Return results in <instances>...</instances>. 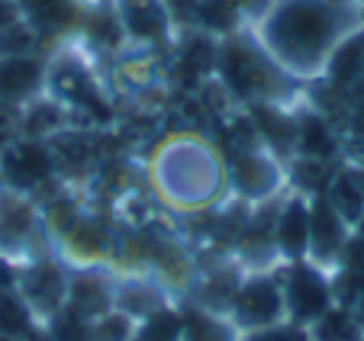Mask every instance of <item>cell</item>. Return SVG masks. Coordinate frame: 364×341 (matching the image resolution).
Listing matches in <instances>:
<instances>
[{"label": "cell", "mask_w": 364, "mask_h": 341, "mask_svg": "<svg viewBox=\"0 0 364 341\" xmlns=\"http://www.w3.org/2000/svg\"><path fill=\"white\" fill-rule=\"evenodd\" d=\"M226 193L245 206H258L287 193V164L264 145L226 158Z\"/></svg>", "instance_id": "cell-4"}, {"label": "cell", "mask_w": 364, "mask_h": 341, "mask_svg": "<svg viewBox=\"0 0 364 341\" xmlns=\"http://www.w3.org/2000/svg\"><path fill=\"white\" fill-rule=\"evenodd\" d=\"M65 306L87 322L113 309V267H68Z\"/></svg>", "instance_id": "cell-13"}, {"label": "cell", "mask_w": 364, "mask_h": 341, "mask_svg": "<svg viewBox=\"0 0 364 341\" xmlns=\"http://www.w3.org/2000/svg\"><path fill=\"white\" fill-rule=\"evenodd\" d=\"M306 332H309V341H358L361 338L355 313L348 306H338V303L332 309H326Z\"/></svg>", "instance_id": "cell-21"}, {"label": "cell", "mask_w": 364, "mask_h": 341, "mask_svg": "<svg viewBox=\"0 0 364 341\" xmlns=\"http://www.w3.org/2000/svg\"><path fill=\"white\" fill-rule=\"evenodd\" d=\"M216 81L232 100L248 103H287L294 94V77L281 68L255 39V33H232L220 39Z\"/></svg>", "instance_id": "cell-3"}, {"label": "cell", "mask_w": 364, "mask_h": 341, "mask_svg": "<svg viewBox=\"0 0 364 341\" xmlns=\"http://www.w3.org/2000/svg\"><path fill=\"white\" fill-rule=\"evenodd\" d=\"M23 20H26V16H23V10H20L16 0H0V33L10 29V26H16V23H23Z\"/></svg>", "instance_id": "cell-28"}, {"label": "cell", "mask_w": 364, "mask_h": 341, "mask_svg": "<svg viewBox=\"0 0 364 341\" xmlns=\"http://www.w3.org/2000/svg\"><path fill=\"white\" fill-rule=\"evenodd\" d=\"M281 290H284V319L300 328H309L326 309L336 306L332 296V277L326 267L313 261L281 264Z\"/></svg>", "instance_id": "cell-5"}, {"label": "cell", "mask_w": 364, "mask_h": 341, "mask_svg": "<svg viewBox=\"0 0 364 341\" xmlns=\"http://www.w3.org/2000/svg\"><path fill=\"white\" fill-rule=\"evenodd\" d=\"M336 151H338L336 126H332V119L326 113H319L313 107L303 109V113H294V155L332 161Z\"/></svg>", "instance_id": "cell-17"}, {"label": "cell", "mask_w": 364, "mask_h": 341, "mask_svg": "<svg viewBox=\"0 0 364 341\" xmlns=\"http://www.w3.org/2000/svg\"><path fill=\"white\" fill-rule=\"evenodd\" d=\"M55 178H58V168L48 142L14 139L10 145L0 148V187L4 190L33 197L42 187H52Z\"/></svg>", "instance_id": "cell-7"}, {"label": "cell", "mask_w": 364, "mask_h": 341, "mask_svg": "<svg viewBox=\"0 0 364 341\" xmlns=\"http://www.w3.org/2000/svg\"><path fill=\"white\" fill-rule=\"evenodd\" d=\"M358 29L355 0H274L255 23V39L294 81L323 75L338 39Z\"/></svg>", "instance_id": "cell-1"}, {"label": "cell", "mask_w": 364, "mask_h": 341, "mask_svg": "<svg viewBox=\"0 0 364 341\" xmlns=\"http://www.w3.org/2000/svg\"><path fill=\"white\" fill-rule=\"evenodd\" d=\"M132 328H136V319H129V315L119 313V309H107L103 315L87 322L90 341H129Z\"/></svg>", "instance_id": "cell-23"}, {"label": "cell", "mask_w": 364, "mask_h": 341, "mask_svg": "<svg viewBox=\"0 0 364 341\" xmlns=\"http://www.w3.org/2000/svg\"><path fill=\"white\" fill-rule=\"evenodd\" d=\"M36 325H39V319L20 296V290H0V332L14 335V338H26Z\"/></svg>", "instance_id": "cell-22"}, {"label": "cell", "mask_w": 364, "mask_h": 341, "mask_svg": "<svg viewBox=\"0 0 364 341\" xmlns=\"http://www.w3.org/2000/svg\"><path fill=\"white\" fill-rule=\"evenodd\" d=\"M181 325L184 335L181 341H239V328L229 322V315L210 313L191 300H181Z\"/></svg>", "instance_id": "cell-18"}, {"label": "cell", "mask_w": 364, "mask_h": 341, "mask_svg": "<svg viewBox=\"0 0 364 341\" xmlns=\"http://www.w3.org/2000/svg\"><path fill=\"white\" fill-rule=\"evenodd\" d=\"M348 123H351V132H355V136L364 142V100H358V103H355V109H351Z\"/></svg>", "instance_id": "cell-29"}, {"label": "cell", "mask_w": 364, "mask_h": 341, "mask_svg": "<svg viewBox=\"0 0 364 341\" xmlns=\"http://www.w3.org/2000/svg\"><path fill=\"white\" fill-rule=\"evenodd\" d=\"M16 290L29 303L36 319L46 322L48 315H55L65 306V300H68V264L52 251L23 261Z\"/></svg>", "instance_id": "cell-8"}, {"label": "cell", "mask_w": 364, "mask_h": 341, "mask_svg": "<svg viewBox=\"0 0 364 341\" xmlns=\"http://www.w3.org/2000/svg\"><path fill=\"white\" fill-rule=\"evenodd\" d=\"M361 68H364V26H358L345 39H338V45L329 52L319 77H323L326 87L351 97V87H355Z\"/></svg>", "instance_id": "cell-16"}, {"label": "cell", "mask_w": 364, "mask_h": 341, "mask_svg": "<svg viewBox=\"0 0 364 341\" xmlns=\"http://www.w3.org/2000/svg\"><path fill=\"white\" fill-rule=\"evenodd\" d=\"M151 187L178 212L213 210L226 197V158L210 139L178 132L151 158Z\"/></svg>", "instance_id": "cell-2"}, {"label": "cell", "mask_w": 364, "mask_h": 341, "mask_svg": "<svg viewBox=\"0 0 364 341\" xmlns=\"http://www.w3.org/2000/svg\"><path fill=\"white\" fill-rule=\"evenodd\" d=\"M113 13H117L119 29H123L126 39L136 42V45H149V48L168 42L171 26H174L161 0H117Z\"/></svg>", "instance_id": "cell-12"}, {"label": "cell", "mask_w": 364, "mask_h": 341, "mask_svg": "<svg viewBox=\"0 0 364 341\" xmlns=\"http://www.w3.org/2000/svg\"><path fill=\"white\" fill-rule=\"evenodd\" d=\"M239 341H309V332L294 322H277L268 328H252V332H239Z\"/></svg>", "instance_id": "cell-25"}, {"label": "cell", "mask_w": 364, "mask_h": 341, "mask_svg": "<svg viewBox=\"0 0 364 341\" xmlns=\"http://www.w3.org/2000/svg\"><path fill=\"white\" fill-rule=\"evenodd\" d=\"M351 313H355V322H358V328H361V335H364V296L351 306Z\"/></svg>", "instance_id": "cell-30"}, {"label": "cell", "mask_w": 364, "mask_h": 341, "mask_svg": "<svg viewBox=\"0 0 364 341\" xmlns=\"http://www.w3.org/2000/svg\"><path fill=\"white\" fill-rule=\"evenodd\" d=\"M193 23H197L200 33H210V36H216V39H226V36L239 33L242 13L229 4V0H197Z\"/></svg>", "instance_id": "cell-19"}, {"label": "cell", "mask_w": 364, "mask_h": 341, "mask_svg": "<svg viewBox=\"0 0 364 341\" xmlns=\"http://www.w3.org/2000/svg\"><path fill=\"white\" fill-rule=\"evenodd\" d=\"M58 258L68 267H110L117 248V229L100 212L84 210L81 219L58 242Z\"/></svg>", "instance_id": "cell-9"}, {"label": "cell", "mask_w": 364, "mask_h": 341, "mask_svg": "<svg viewBox=\"0 0 364 341\" xmlns=\"http://www.w3.org/2000/svg\"><path fill=\"white\" fill-rule=\"evenodd\" d=\"M277 267H262V271L242 274L235 300L229 306V322L239 332L287 322L284 319V290H281V271Z\"/></svg>", "instance_id": "cell-6"}, {"label": "cell", "mask_w": 364, "mask_h": 341, "mask_svg": "<svg viewBox=\"0 0 364 341\" xmlns=\"http://www.w3.org/2000/svg\"><path fill=\"white\" fill-rule=\"evenodd\" d=\"M184 325H181V306L178 303H168V306L155 309L151 315L136 322L129 341H181Z\"/></svg>", "instance_id": "cell-20"}, {"label": "cell", "mask_w": 364, "mask_h": 341, "mask_svg": "<svg viewBox=\"0 0 364 341\" xmlns=\"http://www.w3.org/2000/svg\"><path fill=\"white\" fill-rule=\"evenodd\" d=\"M178 303L171 290L151 274H117L113 271V309L126 313L129 319H145L155 309Z\"/></svg>", "instance_id": "cell-14"}, {"label": "cell", "mask_w": 364, "mask_h": 341, "mask_svg": "<svg viewBox=\"0 0 364 341\" xmlns=\"http://www.w3.org/2000/svg\"><path fill=\"white\" fill-rule=\"evenodd\" d=\"M171 16V23H193V10H197V0H161Z\"/></svg>", "instance_id": "cell-27"}, {"label": "cell", "mask_w": 364, "mask_h": 341, "mask_svg": "<svg viewBox=\"0 0 364 341\" xmlns=\"http://www.w3.org/2000/svg\"><path fill=\"white\" fill-rule=\"evenodd\" d=\"M36 48H42V36L36 33V26H29L26 20L0 33V58H14V55H36Z\"/></svg>", "instance_id": "cell-24"}, {"label": "cell", "mask_w": 364, "mask_h": 341, "mask_svg": "<svg viewBox=\"0 0 364 341\" xmlns=\"http://www.w3.org/2000/svg\"><path fill=\"white\" fill-rule=\"evenodd\" d=\"M229 4H232V7L242 13V20H255V23H258L271 10V4H274V0H229Z\"/></svg>", "instance_id": "cell-26"}, {"label": "cell", "mask_w": 364, "mask_h": 341, "mask_svg": "<svg viewBox=\"0 0 364 341\" xmlns=\"http://www.w3.org/2000/svg\"><path fill=\"white\" fill-rule=\"evenodd\" d=\"M351 239V225L336 212L326 197H309V254L306 261L326 267H338L345 245Z\"/></svg>", "instance_id": "cell-10"}, {"label": "cell", "mask_w": 364, "mask_h": 341, "mask_svg": "<svg viewBox=\"0 0 364 341\" xmlns=\"http://www.w3.org/2000/svg\"><path fill=\"white\" fill-rule=\"evenodd\" d=\"M42 90H46V62L39 58V52L0 58V100L23 107Z\"/></svg>", "instance_id": "cell-15"}, {"label": "cell", "mask_w": 364, "mask_h": 341, "mask_svg": "<svg viewBox=\"0 0 364 341\" xmlns=\"http://www.w3.org/2000/svg\"><path fill=\"white\" fill-rule=\"evenodd\" d=\"M274 251L281 264H296L309 254V197L287 190L274 212Z\"/></svg>", "instance_id": "cell-11"}, {"label": "cell", "mask_w": 364, "mask_h": 341, "mask_svg": "<svg viewBox=\"0 0 364 341\" xmlns=\"http://www.w3.org/2000/svg\"><path fill=\"white\" fill-rule=\"evenodd\" d=\"M358 341H364V335H361V338H358Z\"/></svg>", "instance_id": "cell-31"}]
</instances>
